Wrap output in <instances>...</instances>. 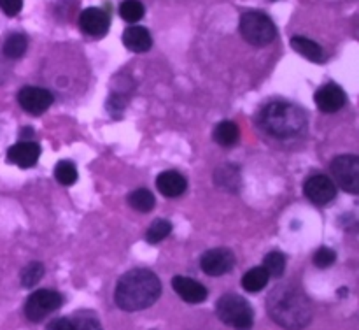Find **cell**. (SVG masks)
Returning <instances> with one entry per match:
<instances>
[{"mask_svg": "<svg viewBox=\"0 0 359 330\" xmlns=\"http://www.w3.org/2000/svg\"><path fill=\"white\" fill-rule=\"evenodd\" d=\"M269 315L286 330H302L311 323L312 304L307 295L294 284H279L266 301Z\"/></svg>", "mask_w": 359, "mask_h": 330, "instance_id": "6da1fadb", "label": "cell"}, {"mask_svg": "<svg viewBox=\"0 0 359 330\" xmlns=\"http://www.w3.org/2000/svg\"><path fill=\"white\" fill-rule=\"evenodd\" d=\"M161 283L153 270L133 269L123 274L116 286V304L125 311H142L160 298Z\"/></svg>", "mask_w": 359, "mask_h": 330, "instance_id": "7a4b0ae2", "label": "cell"}, {"mask_svg": "<svg viewBox=\"0 0 359 330\" xmlns=\"http://www.w3.org/2000/svg\"><path fill=\"white\" fill-rule=\"evenodd\" d=\"M262 126L273 137L298 136L307 126V114L304 109L290 102H272L262 112Z\"/></svg>", "mask_w": 359, "mask_h": 330, "instance_id": "3957f363", "label": "cell"}, {"mask_svg": "<svg viewBox=\"0 0 359 330\" xmlns=\"http://www.w3.org/2000/svg\"><path fill=\"white\" fill-rule=\"evenodd\" d=\"M216 312L221 322L238 330H249L252 326V319H255L251 304L237 293L223 295L217 301Z\"/></svg>", "mask_w": 359, "mask_h": 330, "instance_id": "277c9868", "label": "cell"}, {"mask_svg": "<svg viewBox=\"0 0 359 330\" xmlns=\"http://www.w3.org/2000/svg\"><path fill=\"white\" fill-rule=\"evenodd\" d=\"M241 32L252 46H266L277 37V28L265 13L249 11L241 18Z\"/></svg>", "mask_w": 359, "mask_h": 330, "instance_id": "5b68a950", "label": "cell"}, {"mask_svg": "<svg viewBox=\"0 0 359 330\" xmlns=\"http://www.w3.org/2000/svg\"><path fill=\"white\" fill-rule=\"evenodd\" d=\"M63 304V297L55 290H37L27 298L25 316L30 322H41L46 316L55 312Z\"/></svg>", "mask_w": 359, "mask_h": 330, "instance_id": "8992f818", "label": "cell"}, {"mask_svg": "<svg viewBox=\"0 0 359 330\" xmlns=\"http://www.w3.org/2000/svg\"><path fill=\"white\" fill-rule=\"evenodd\" d=\"M337 185L349 193L359 192V158L356 154H340L330 165Z\"/></svg>", "mask_w": 359, "mask_h": 330, "instance_id": "52a82bcc", "label": "cell"}, {"mask_svg": "<svg viewBox=\"0 0 359 330\" xmlns=\"http://www.w3.org/2000/svg\"><path fill=\"white\" fill-rule=\"evenodd\" d=\"M53 97L51 91L44 90V88L37 86H25L21 88L20 93H18V102H20L21 107L25 109L30 114H42L44 111H48L51 107Z\"/></svg>", "mask_w": 359, "mask_h": 330, "instance_id": "ba28073f", "label": "cell"}, {"mask_svg": "<svg viewBox=\"0 0 359 330\" xmlns=\"http://www.w3.org/2000/svg\"><path fill=\"white\" fill-rule=\"evenodd\" d=\"M200 265L209 276H223L235 267V255L228 248L209 249L200 260Z\"/></svg>", "mask_w": 359, "mask_h": 330, "instance_id": "9c48e42d", "label": "cell"}, {"mask_svg": "<svg viewBox=\"0 0 359 330\" xmlns=\"http://www.w3.org/2000/svg\"><path fill=\"white\" fill-rule=\"evenodd\" d=\"M305 195L309 197V200L318 206H325V204H330L337 197V188L333 185L332 179L328 176H312V178L307 179L304 186Z\"/></svg>", "mask_w": 359, "mask_h": 330, "instance_id": "30bf717a", "label": "cell"}, {"mask_svg": "<svg viewBox=\"0 0 359 330\" xmlns=\"http://www.w3.org/2000/svg\"><path fill=\"white\" fill-rule=\"evenodd\" d=\"M79 25L83 28V32H86L91 37H104L109 32V14L104 9H98V7H88L81 13L79 16Z\"/></svg>", "mask_w": 359, "mask_h": 330, "instance_id": "8fae6325", "label": "cell"}, {"mask_svg": "<svg viewBox=\"0 0 359 330\" xmlns=\"http://www.w3.org/2000/svg\"><path fill=\"white\" fill-rule=\"evenodd\" d=\"M39 157H41V146L34 140H21V143L11 146L7 151V161L21 169L34 167Z\"/></svg>", "mask_w": 359, "mask_h": 330, "instance_id": "7c38bea8", "label": "cell"}, {"mask_svg": "<svg viewBox=\"0 0 359 330\" xmlns=\"http://www.w3.org/2000/svg\"><path fill=\"white\" fill-rule=\"evenodd\" d=\"M346 91L335 83L325 84L321 90L316 93V104L323 112H337L346 105Z\"/></svg>", "mask_w": 359, "mask_h": 330, "instance_id": "4fadbf2b", "label": "cell"}, {"mask_svg": "<svg viewBox=\"0 0 359 330\" xmlns=\"http://www.w3.org/2000/svg\"><path fill=\"white\" fill-rule=\"evenodd\" d=\"M172 288L182 301L189 302V304H200L207 298V288L191 277L175 276L172 279Z\"/></svg>", "mask_w": 359, "mask_h": 330, "instance_id": "5bb4252c", "label": "cell"}, {"mask_svg": "<svg viewBox=\"0 0 359 330\" xmlns=\"http://www.w3.org/2000/svg\"><path fill=\"white\" fill-rule=\"evenodd\" d=\"M156 186L165 197H170V199H174V197L182 195V193L186 192L188 181H186L184 176L179 174V172L165 171L158 176Z\"/></svg>", "mask_w": 359, "mask_h": 330, "instance_id": "9a60e30c", "label": "cell"}, {"mask_svg": "<svg viewBox=\"0 0 359 330\" xmlns=\"http://www.w3.org/2000/svg\"><path fill=\"white\" fill-rule=\"evenodd\" d=\"M123 42H125L126 48L133 53H146L149 51L151 46H153V37L147 32V28L144 27H130L126 28L125 34H123Z\"/></svg>", "mask_w": 359, "mask_h": 330, "instance_id": "2e32d148", "label": "cell"}, {"mask_svg": "<svg viewBox=\"0 0 359 330\" xmlns=\"http://www.w3.org/2000/svg\"><path fill=\"white\" fill-rule=\"evenodd\" d=\"M291 46L297 53H300L302 56H305L311 62H318L321 63L325 60V53H323V48L318 44V42L311 41L307 37H302V35H294L291 39Z\"/></svg>", "mask_w": 359, "mask_h": 330, "instance_id": "e0dca14e", "label": "cell"}, {"mask_svg": "<svg viewBox=\"0 0 359 330\" xmlns=\"http://www.w3.org/2000/svg\"><path fill=\"white\" fill-rule=\"evenodd\" d=\"M238 136H241V130H238L237 123L233 121H221L217 123L216 128H214V140H216L219 146L230 147L233 144H237Z\"/></svg>", "mask_w": 359, "mask_h": 330, "instance_id": "ac0fdd59", "label": "cell"}, {"mask_svg": "<svg viewBox=\"0 0 359 330\" xmlns=\"http://www.w3.org/2000/svg\"><path fill=\"white\" fill-rule=\"evenodd\" d=\"M269 277L270 276L265 270V267H255V269L248 270L244 274V277H242V286H244V290L256 293V291H262L269 284Z\"/></svg>", "mask_w": 359, "mask_h": 330, "instance_id": "d6986e66", "label": "cell"}, {"mask_svg": "<svg viewBox=\"0 0 359 330\" xmlns=\"http://www.w3.org/2000/svg\"><path fill=\"white\" fill-rule=\"evenodd\" d=\"M28 48V39L23 34H11L4 42V56L11 60H18L25 55Z\"/></svg>", "mask_w": 359, "mask_h": 330, "instance_id": "ffe728a7", "label": "cell"}, {"mask_svg": "<svg viewBox=\"0 0 359 330\" xmlns=\"http://www.w3.org/2000/svg\"><path fill=\"white\" fill-rule=\"evenodd\" d=\"M128 204L139 213H147L154 207V195L146 188H139L128 195Z\"/></svg>", "mask_w": 359, "mask_h": 330, "instance_id": "44dd1931", "label": "cell"}, {"mask_svg": "<svg viewBox=\"0 0 359 330\" xmlns=\"http://www.w3.org/2000/svg\"><path fill=\"white\" fill-rule=\"evenodd\" d=\"M172 232V223L168 220H154L151 223V227L146 232V241L149 244H158V242L163 241L165 237H168V234Z\"/></svg>", "mask_w": 359, "mask_h": 330, "instance_id": "7402d4cb", "label": "cell"}, {"mask_svg": "<svg viewBox=\"0 0 359 330\" xmlns=\"http://www.w3.org/2000/svg\"><path fill=\"white\" fill-rule=\"evenodd\" d=\"M56 181L62 183L63 186H72L77 181V169L70 160H62L55 167Z\"/></svg>", "mask_w": 359, "mask_h": 330, "instance_id": "603a6c76", "label": "cell"}, {"mask_svg": "<svg viewBox=\"0 0 359 330\" xmlns=\"http://www.w3.org/2000/svg\"><path fill=\"white\" fill-rule=\"evenodd\" d=\"M144 13H146V9H144V6L139 0H125L119 6V14L128 23H137L139 20H142Z\"/></svg>", "mask_w": 359, "mask_h": 330, "instance_id": "cb8c5ba5", "label": "cell"}, {"mask_svg": "<svg viewBox=\"0 0 359 330\" xmlns=\"http://www.w3.org/2000/svg\"><path fill=\"white\" fill-rule=\"evenodd\" d=\"M44 276V265L41 262H32L21 270V284L25 288H34Z\"/></svg>", "mask_w": 359, "mask_h": 330, "instance_id": "d4e9b609", "label": "cell"}, {"mask_svg": "<svg viewBox=\"0 0 359 330\" xmlns=\"http://www.w3.org/2000/svg\"><path fill=\"white\" fill-rule=\"evenodd\" d=\"M265 270L269 272V276L280 277L286 269V256L280 251H272L265 256V263H263Z\"/></svg>", "mask_w": 359, "mask_h": 330, "instance_id": "484cf974", "label": "cell"}, {"mask_svg": "<svg viewBox=\"0 0 359 330\" xmlns=\"http://www.w3.org/2000/svg\"><path fill=\"white\" fill-rule=\"evenodd\" d=\"M76 330H102L100 322H98L97 316L90 311H79L74 315L72 318Z\"/></svg>", "mask_w": 359, "mask_h": 330, "instance_id": "4316f807", "label": "cell"}, {"mask_svg": "<svg viewBox=\"0 0 359 330\" xmlns=\"http://www.w3.org/2000/svg\"><path fill=\"white\" fill-rule=\"evenodd\" d=\"M216 183L228 190H235V186L241 183L238 171L235 167H221L216 171Z\"/></svg>", "mask_w": 359, "mask_h": 330, "instance_id": "83f0119b", "label": "cell"}, {"mask_svg": "<svg viewBox=\"0 0 359 330\" xmlns=\"http://www.w3.org/2000/svg\"><path fill=\"white\" fill-rule=\"evenodd\" d=\"M335 258H337L335 251H333L332 248H326V246H323V248H319L318 251L314 253V263L319 267V269H326V267H330L333 262H335Z\"/></svg>", "mask_w": 359, "mask_h": 330, "instance_id": "f1b7e54d", "label": "cell"}, {"mask_svg": "<svg viewBox=\"0 0 359 330\" xmlns=\"http://www.w3.org/2000/svg\"><path fill=\"white\" fill-rule=\"evenodd\" d=\"M23 7V0H0V9L7 14V16H16Z\"/></svg>", "mask_w": 359, "mask_h": 330, "instance_id": "f546056e", "label": "cell"}, {"mask_svg": "<svg viewBox=\"0 0 359 330\" xmlns=\"http://www.w3.org/2000/svg\"><path fill=\"white\" fill-rule=\"evenodd\" d=\"M46 330H76V325H74L72 319L67 318H56L46 326Z\"/></svg>", "mask_w": 359, "mask_h": 330, "instance_id": "4dcf8cb0", "label": "cell"}, {"mask_svg": "<svg viewBox=\"0 0 359 330\" xmlns=\"http://www.w3.org/2000/svg\"><path fill=\"white\" fill-rule=\"evenodd\" d=\"M4 79V69H2V65H0V81Z\"/></svg>", "mask_w": 359, "mask_h": 330, "instance_id": "1f68e13d", "label": "cell"}]
</instances>
